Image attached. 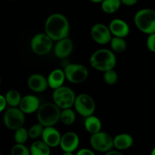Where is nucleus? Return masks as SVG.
<instances>
[{
	"label": "nucleus",
	"mask_w": 155,
	"mask_h": 155,
	"mask_svg": "<svg viewBox=\"0 0 155 155\" xmlns=\"http://www.w3.org/2000/svg\"><path fill=\"white\" fill-rule=\"evenodd\" d=\"M45 33L53 41L68 37L70 23L68 18L60 13H54L48 17L45 23Z\"/></svg>",
	"instance_id": "obj_1"
},
{
	"label": "nucleus",
	"mask_w": 155,
	"mask_h": 155,
	"mask_svg": "<svg viewBox=\"0 0 155 155\" xmlns=\"http://www.w3.org/2000/svg\"><path fill=\"white\" fill-rule=\"evenodd\" d=\"M89 64L95 70L104 73L114 68L117 58L111 50L101 48L92 53L89 58Z\"/></svg>",
	"instance_id": "obj_2"
},
{
	"label": "nucleus",
	"mask_w": 155,
	"mask_h": 155,
	"mask_svg": "<svg viewBox=\"0 0 155 155\" xmlns=\"http://www.w3.org/2000/svg\"><path fill=\"white\" fill-rule=\"evenodd\" d=\"M61 109L54 102H45L36 111L38 123L42 127H54L60 121Z\"/></svg>",
	"instance_id": "obj_3"
},
{
	"label": "nucleus",
	"mask_w": 155,
	"mask_h": 155,
	"mask_svg": "<svg viewBox=\"0 0 155 155\" xmlns=\"http://www.w3.org/2000/svg\"><path fill=\"white\" fill-rule=\"evenodd\" d=\"M136 27L142 33L150 35L155 33V11L144 8L138 11L134 17Z\"/></svg>",
	"instance_id": "obj_4"
},
{
	"label": "nucleus",
	"mask_w": 155,
	"mask_h": 155,
	"mask_svg": "<svg viewBox=\"0 0 155 155\" xmlns=\"http://www.w3.org/2000/svg\"><path fill=\"white\" fill-rule=\"evenodd\" d=\"M76 94L72 89L68 86H61L53 90V102L61 109L71 108L74 106Z\"/></svg>",
	"instance_id": "obj_5"
},
{
	"label": "nucleus",
	"mask_w": 155,
	"mask_h": 155,
	"mask_svg": "<svg viewBox=\"0 0 155 155\" xmlns=\"http://www.w3.org/2000/svg\"><path fill=\"white\" fill-rule=\"evenodd\" d=\"M74 107L78 114L86 118L94 114L96 105L95 100L91 95L82 93L76 96Z\"/></svg>",
	"instance_id": "obj_6"
},
{
	"label": "nucleus",
	"mask_w": 155,
	"mask_h": 155,
	"mask_svg": "<svg viewBox=\"0 0 155 155\" xmlns=\"http://www.w3.org/2000/svg\"><path fill=\"white\" fill-rule=\"evenodd\" d=\"M64 72L66 80L74 84L83 83L89 77V71L87 68L80 64H68L65 67Z\"/></svg>",
	"instance_id": "obj_7"
},
{
	"label": "nucleus",
	"mask_w": 155,
	"mask_h": 155,
	"mask_svg": "<svg viewBox=\"0 0 155 155\" xmlns=\"http://www.w3.org/2000/svg\"><path fill=\"white\" fill-rule=\"evenodd\" d=\"M89 143L92 149L101 153H106L113 149V137L106 132L100 131L91 135Z\"/></svg>",
	"instance_id": "obj_8"
},
{
	"label": "nucleus",
	"mask_w": 155,
	"mask_h": 155,
	"mask_svg": "<svg viewBox=\"0 0 155 155\" xmlns=\"http://www.w3.org/2000/svg\"><path fill=\"white\" fill-rule=\"evenodd\" d=\"M30 48L37 55H45L52 49L53 40L45 33H37L30 41Z\"/></svg>",
	"instance_id": "obj_9"
},
{
	"label": "nucleus",
	"mask_w": 155,
	"mask_h": 155,
	"mask_svg": "<svg viewBox=\"0 0 155 155\" xmlns=\"http://www.w3.org/2000/svg\"><path fill=\"white\" fill-rule=\"evenodd\" d=\"M3 122L6 128L15 131L24 127L25 114L20 110L19 107H9L5 111Z\"/></svg>",
	"instance_id": "obj_10"
},
{
	"label": "nucleus",
	"mask_w": 155,
	"mask_h": 155,
	"mask_svg": "<svg viewBox=\"0 0 155 155\" xmlns=\"http://www.w3.org/2000/svg\"><path fill=\"white\" fill-rule=\"evenodd\" d=\"M91 36L96 43L102 45L108 44L112 38L108 27L101 23L92 26L91 29Z\"/></svg>",
	"instance_id": "obj_11"
},
{
	"label": "nucleus",
	"mask_w": 155,
	"mask_h": 155,
	"mask_svg": "<svg viewBox=\"0 0 155 155\" xmlns=\"http://www.w3.org/2000/svg\"><path fill=\"white\" fill-rule=\"evenodd\" d=\"M80 142L78 135L74 132L70 131L61 135L59 146L64 152L74 153L78 148Z\"/></svg>",
	"instance_id": "obj_12"
},
{
	"label": "nucleus",
	"mask_w": 155,
	"mask_h": 155,
	"mask_svg": "<svg viewBox=\"0 0 155 155\" xmlns=\"http://www.w3.org/2000/svg\"><path fill=\"white\" fill-rule=\"evenodd\" d=\"M41 105L39 98L34 95H26L22 97L19 104V109L24 114H31L38 110Z\"/></svg>",
	"instance_id": "obj_13"
},
{
	"label": "nucleus",
	"mask_w": 155,
	"mask_h": 155,
	"mask_svg": "<svg viewBox=\"0 0 155 155\" xmlns=\"http://www.w3.org/2000/svg\"><path fill=\"white\" fill-rule=\"evenodd\" d=\"M27 86L36 93L45 92L48 87L47 78L40 74H32L27 79Z\"/></svg>",
	"instance_id": "obj_14"
},
{
	"label": "nucleus",
	"mask_w": 155,
	"mask_h": 155,
	"mask_svg": "<svg viewBox=\"0 0 155 155\" xmlns=\"http://www.w3.org/2000/svg\"><path fill=\"white\" fill-rule=\"evenodd\" d=\"M41 138L42 142L46 144L49 148H56L60 145L61 135L60 132L54 127H44Z\"/></svg>",
	"instance_id": "obj_15"
},
{
	"label": "nucleus",
	"mask_w": 155,
	"mask_h": 155,
	"mask_svg": "<svg viewBox=\"0 0 155 155\" xmlns=\"http://www.w3.org/2000/svg\"><path fill=\"white\" fill-rule=\"evenodd\" d=\"M74 49L73 41L69 37L57 41L54 46V53L57 58L64 59L71 55Z\"/></svg>",
	"instance_id": "obj_16"
},
{
	"label": "nucleus",
	"mask_w": 155,
	"mask_h": 155,
	"mask_svg": "<svg viewBox=\"0 0 155 155\" xmlns=\"http://www.w3.org/2000/svg\"><path fill=\"white\" fill-rule=\"evenodd\" d=\"M112 36L126 38L130 33V26L125 21L120 18H115L110 21L108 26Z\"/></svg>",
	"instance_id": "obj_17"
},
{
	"label": "nucleus",
	"mask_w": 155,
	"mask_h": 155,
	"mask_svg": "<svg viewBox=\"0 0 155 155\" xmlns=\"http://www.w3.org/2000/svg\"><path fill=\"white\" fill-rule=\"evenodd\" d=\"M65 80V75L64 70L61 69H54L48 74L47 77V82H48V86L53 90L60 88L64 86Z\"/></svg>",
	"instance_id": "obj_18"
},
{
	"label": "nucleus",
	"mask_w": 155,
	"mask_h": 155,
	"mask_svg": "<svg viewBox=\"0 0 155 155\" xmlns=\"http://www.w3.org/2000/svg\"><path fill=\"white\" fill-rule=\"evenodd\" d=\"M133 138L129 133H120L113 138L114 148L117 151L129 149L133 145Z\"/></svg>",
	"instance_id": "obj_19"
},
{
	"label": "nucleus",
	"mask_w": 155,
	"mask_h": 155,
	"mask_svg": "<svg viewBox=\"0 0 155 155\" xmlns=\"http://www.w3.org/2000/svg\"><path fill=\"white\" fill-rule=\"evenodd\" d=\"M84 127L89 134L93 135L101 131L102 124H101V120L98 117L95 115H91L85 118Z\"/></svg>",
	"instance_id": "obj_20"
},
{
	"label": "nucleus",
	"mask_w": 155,
	"mask_h": 155,
	"mask_svg": "<svg viewBox=\"0 0 155 155\" xmlns=\"http://www.w3.org/2000/svg\"><path fill=\"white\" fill-rule=\"evenodd\" d=\"M30 155H50L51 148L42 140H36L30 147Z\"/></svg>",
	"instance_id": "obj_21"
},
{
	"label": "nucleus",
	"mask_w": 155,
	"mask_h": 155,
	"mask_svg": "<svg viewBox=\"0 0 155 155\" xmlns=\"http://www.w3.org/2000/svg\"><path fill=\"white\" fill-rule=\"evenodd\" d=\"M5 98L7 105H8L9 107H18L22 96L19 91L17 89H10L6 92Z\"/></svg>",
	"instance_id": "obj_22"
},
{
	"label": "nucleus",
	"mask_w": 155,
	"mask_h": 155,
	"mask_svg": "<svg viewBox=\"0 0 155 155\" xmlns=\"http://www.w3.org/2000/svg\"><path fill=\"white\" fill-rule=\"evenodd\" d=\"M109 43H110V48H111V51L114 53H122L127 49V44L124 38L112 36Z\"/></svg>",
	"instance_id": "obj_23"
},
{
	"label": "nucleus",
	"mask_w": 155,
	"mask_h": 155,
	"mask_svg": "<svg viewBox=\"0 0 155 155\" xmlns=\"http://www.w3.org/2000/svg\"><path fill=\"white\" fill-rule=\"evenodd\" d=\"M120 5V0H103L101 9L106 14H113L118 11Z\"/></svg>",
	"instance_id": "obj_24"
},
{
	"label": "nucleus",
	"mask_w": 155,
	"mask_h": 155,
	"mask_svg": "<svg viewBox=\"0 0 155 155\" xmlns=\"http://www.w3.org/2000/svg\"><path fill=\"white\" fill-rule=\"evenodd\" d=\"M76 120V112L73 109L68 108L61 110L60 121L66 126L72 125Z\"/></svg>",
	"instance_id": "obj_25"
},
{
	"label": "nucleus",
	"mask_w": 155,
	"mask_h": 155,
	"mask_svg": "<svg viewBox=\"0 0 155 155\" xmlns=\"http://www.w3.org/2000/svg\"><path fill=\"white\" fill-rule=\"evenodd\" d=\"M28 130L24 127L18 129L15 131L14 133V139L16 144H20V145H24L28 140Z\"/></svg>",
	"instance_id": "obj_26"
},
{
	"label": "nucleus",
	"mask_w": 155,
	"mask_h": 155,
	"mask_svg": "<svg viewBox=\"0 0 155 155\" xmlns=\"http://www.w3.org/2000/svg\"><path fill=\"white\" fill-rule=\"evenodd\" d=\"M44 127H42L40 124H36L32 125L28 130L29 138L31 139H37L41 137L43 132Z\"/></svg>",
	"instance_id": "obj_27"
},
{
	"label": "nucleus",
	"mask_w": 155,
	"mask_h": 155,
	"mask_svg": "<svg viewBox=\"0 0 155 155\" xmlns=\"http://www.w3.org/2000/svg\"><path fill=\"white\" fill-rule=\"evenodd\" d=\"M103 78H104V81L106 84L109 85V86H113V85L116 84L117 82L118 74L116 71L112 69L104 72Z\"/></svg>",
	"instance_id": "obj_28"
},
{
	"label": "nucleus",
	"mask_w": 155,
	"mask_h": 155,
	"mask_svg": "<svg viewBox=\"0 0 155 155\" xmlns=\"http://www.w3.org/2000/svg\"><path fill=\"white\" fill-rule=\"evenodd\" d=\"M11 155H30V149L25 145L16 144L11 149Z\"/></svg>",
	"instance_id": "obj_29"
},
{
	"label": "nucleus",
	"mask_w": 155,
	"mask_h": 155,
	"mask_svg": "<svg viewBox=\"0 0 155 155\" xmlns=\"http://www.w3.org/2000/svg\"><path fill=\"white\" fill-rule=\"evenodd\" d=\"M147 48L152 52H155V33L148 35L146 40Z\"/></svg>",
	"instance_id": "obj_30"
},
{
	"label": "nucleus",
	"mask_w": 155,
	"mask_h": 155,
	"mask_svg": "<svg viewBox=\"0 0 155 155\" xmlns=\"http://www.w3.org/2000/svg\"><path fill=\"white\" fill-rule=\"evenodd\" d=\"M76 155H96L95 153L92 150L89 149V148H81V149L78 150Z\"/></svg>",
	"instance_id": "obj_31"
},
{
	"label": "nucleus",
	"mask_w": 155,
	"mask_h": 155,
	"mask_svg": "<svg viewBox=\"0 0 155 155\" xmlns=\"http://www.w3.org/2000/svg\"><path fill=\"white\" fill-rule=\"evenodd\" d=\"M6 107H7V103H6L5 95L0 94V113L4 111L5 110Z\"/></svg>",
	"instance_id": "obj_32"
},
{
	"label": "nucleus",
	"mask_w": 155,
	"mask_h": 155,
	"mask_svg": "<svg viewBox=\"0 0 155 155\" xmlns=\"http://www.w3.org/2000/svg\"><path fill=\"white\" fill-rule=\"evenodd\" d=\"M121 4H124L127 6H133L137 3L138 0H120Z\"/></svg>",
	"instance_id": "obj_33"
},
{
	"label": "nucleus",
	"mask_w": 155,
	"mask_h": 155,
	"mask_svg": "<svg viewBox=\"0 0 155 155\" xmlns=\"http://www.w3.org/2000/svg\"><path fill=\"white\" fill-rule=\"evenodd\" d=\"M104 155H124L120 151L117 150H110V151H107V152L104 153Z\"/></svg>",
	"instance_id": "obj_34"
},
{
	"label": "nucleus",
	"mask_w": 155,
	"mask_h": 155,
	"mask_svg": "<svg viewBox=\"0 0 155 155\" xmlns=\"http://www.w3.org/2000/svg\"><path fill=\"white\" fill-rule=\"evenodd\" d=\"M90 1L95 3H99V2H102L103 0H90Z\"/></svg>",
	"instance_id": "obj_35"
},
{
	"label": "nucleus",
	"mask_w": 155,
	"mask_h": 155,
	"mask_svg": "<svg viewBox=\"0 0 155 155\" xmlns=\"http://www.w3.org/2000/svg\"><path fill=\"white\" fill-rule=\"evenodd\" d=\"M62 155H74V153H71V152H64V154Z\"/></svg>",
	"instance_id": "obj_36"
},
{
	"label": "nucleus",
	"mask_w": 155,
	"mask_h": 155,
	"mask_svg": "<svg viewBox=\"0 0 155 155\" xmlns=\"http://www.w3.org/2000/svg\"><path fill=\"white\" fill-rule=\"evenodd\" d=\"M151 155H155V147H154V148H153V149H152V151H151Z\"/></svg>",
	"instance_id": "obj_37"
},
{
	"label": "nucleus",
	"mask_w": 155,
	"mask_h": 155,
	"mask_svg": "<svg viewBox=\"0 0 155 155\" xmlns=\"http://www.w3.org/2000/svg\"><path fill=\"white\" fill-rule=\"evenodd\" d=\"M0 83H1V77H0Z\"/></svg>",
	"instance_id": "obj_38"
},
{
	"label": "nucleus",
	"mask_w": 155,
	"mask_h": 155,
	"mask_svg": "<svg viewBox=\"0 0 155 155\" xmlns=\"http://www.w3.org/2000/svg\"><path fill=\"white\" fill-rule=\"evenodd\" d=\"M0 155H2V154H1V152H0Z\"/></svg>",
	"instance_id": "obj_39"
},
{
	"label": "nucleus",
	"mask_w": 155,
	"mask_h": 155,
	"mask_svg": "<svg viewBox=\"0 0 155 155\" xmlns=\"http://www.w3.org/2000/svg\"><path fill=\"white\" fill-rule=\"evenodd\" d=\"M154 85H155V82H154Z\"/></svg>",
	"instance_id": "obj_40"
}]
</instances>
